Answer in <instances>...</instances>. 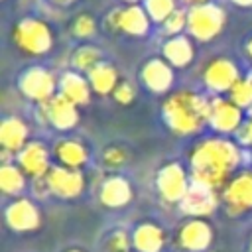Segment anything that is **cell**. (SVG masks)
<instances>
[{
	"instance_id": "obj_22",
	"label": "cell",
	"mask_w": 252,
	"mask_h": 252,
	"mask_svg": "<svg viewBox=\"0 0 252 252\" xmlns=\"http://www.w3.org/2000/svg\"><path fill=\"white\" fill-rule=\"evenodd\" d=\"M197 53L195 39L187 33L175 35V37H165L161 43V57L173 67V69H185L193 63Z\"/></svg>"
},
{
	"instance_id": "obj_10",
	"label": "cell",
	"mask_w": 252,
	"mask_h": 252,
	"mask_svg": "<svg viewBox=\"0 0 252 252\" xmlns=\"http://www.w3.org/2000/svg\"><path fill=\"white\" fill-rule=\"evenodd\" d=\"M220 203L228 217H242L252 211V169L236 171L220 191Z\"/></svg>"
},
{
	"instance_id": "obj_36",
	"label": "cell",
	"mask_w": 252,
	"mask_h": 252,
	"mask_svg": "<svg viewBox=\"0 0 252 252\" xmlns=\"http://www.w3.org/2000/svg\"><path fill=\"white\" fill-rule=\"evenodd\" d=\"M47 2H51L53 6H59V8H67V6H71L77 0H47Z\"/></svg>"
},
{
	"instance_id": "obj_11",
	"label": "cell",
	"mask_w": 252,
	"mask_h": 252,
	"mask_svg": "<svg viewBox=\"0 0 252 252\" xmlns=\"http://www.w3.org/2000/svg\"><path fill=\"white\" fill-rule=\"evenodd\" d=\"M246 120V110L236 106L228 96H211L209 128L217 136H234Z\"/></svg>"
},
{
	"instance_id": "obj_25",
	"label": "cell",
	"mask_w": 252,
	"mask_h": 252,
	"mask_svg": "<svg viewBox=\"0 0 252 252\" xmlns=\"http://www.w3.org/2000/svg\"><path fill=\"white\" fill-rule=\"evenodd\" d=\"M28 175L22 171V167L16 161H8L0 165V191L6 197H22V193L28 187Z\"/></svg>"
},
{
	"instance_id": "obj_6",
	"label": "cell",
	"mask_w": 252,
	"mask_h": 252,
	"mask_svg": "<svg viewBox=\"0 0 252 252\" xmlns=\"http://www.w3.org/2000/svg\"><path fill=\"white\" fill-rule=\"evenodd\" d=\"M102 26L108 33H124L130 37H146L152 20L142 4H122L106 12Z\"/></svg>"
},
{
	"instance_id": "obj_19",
	"label": "cell",
	"mask_w": 252,
	"mask_h": 252,
	"mask_svg": "<svg viewBox=\"0 0 252 252\" xmlns=\"http://www.w3.org/2000/svg\"><path fill=\"white\" fill-rule=\"evenodd\" d=\"M134 252H163L169 240L167 230L156 220H140L130 230Z\"/></svg>"
},
{
	"instance_id": "obj_35",
	"label": "cell",
	"mask_w": 252,
	"mask_h": 252,
	"mask_svg": "<svg viewBox=\"0 0 252 252\" xmlns=\"http://www.w3.org/2000/svg\"><path fill=\"white\" fill-rule=\"evenodd\" d=\"M244 55L252 61V35L246 39V43H244Z\"/></svg>"
},
{
	"instance_id": "obj_27",
	"label": "cell",
	"mask_w": 252,
	"mask_h": 252,
	"mask_svg": "<svg viewBox=\"0 0 252 252\" xmlns=\"http://www.w3.org/2000/svg\"><path fill=\"white\" fill-rule=\"evenodd\" d=\"M130 161V150L122 144H108L100 152V165L108 171H118Z\"/></svg>"
},
{
	"instance_id": "obj_32",
	"label": "cell",
	"mask_w": 252,
	"mask_h": 252,
	"mask_svg": "<svg viewBox=\"0 0 252 252\" xmlns=\"http://www.w3.org/2000/svg\"><path fill=\"white\" fill-rule=\"evenodd\" d=\"M187 32V8H177L163 24H161V33L165 37H175Z\"/></svg>"
},
{
	"instance_id": "obj_28",
	"label": "cell",
	"mask_w": 252,
	"mask_h": 252,
	"mask_svg": "<svg viewBox=\"0 0 252 252\" xmlns=\"http://www.w3.org/2000/svg\"><path fill=\"white\" fill-rule=\"evenodd\" d=\"M98 30V24H96V18L89 12H81L77 14L71 24H69V32L73 37L77 39H91Z\"/></svg>"
},
{
	"instance_id": "obj_3",
	"label": "cell",
	"mask_w": 252,
	"mask_h": 252,
	"mask_svg": "<svg viewBox=\"0 0 252 252\" xmlns=\"http://www.w3.org/2000/svg\"><path fill=\"white\" fill-rule=\"evenodd\" d=\"M10 37L18 51L32 55V57L47 55L55 45L53 28L43 18L32 16V14L22 16L14 22Z\"/></svg>"
},
{
	"instance_id": "obj_23",
	"label": "cell",
	"mask_w": 252,
	"mask_h": 252,
	"mask_svg": "<svg viewBox=\"0 0 252 252\" xmlns=\"http://www.w3.org/2000/svg\"><path fill=\"white\" fill-rule=\"evenodd\" d=\"M57 93L63 94L69 102H73L75 106H85L91 102V96L94 94L91 89V83L87 79V75L77 73L73 69H67L59 75V85H57Z\"/></svg>"
},
{
	"instance_id": "obj_8",
	"label": "cell",
	"mask_w": 252,
	"mask_h": 252,
	"mask_svg": "<svg viewBox=\"0 0 252 252\" xmlns=\"http://www.w3.org/2000/svg\"><path fill=\"white\" fill-rule=\"evenodd\" d=\"M215 242L209 219H183L173 232V246L179 252H207Z\"/></svg>"
},
{
	"instance_id": "obj_13",
	"label": "cell",
	"mask_w": 252,
	"mask_h": 252,
	"mask_svg": "<svg viewBox=\"0 0 252 252\" xmlns=\"http://www.w3.org/2000/svg\"><path fill=\"white\" fill-rule=\"evenodd\" d=\"M35 114H37V118L43 124L51 126L57 132H71L79 124V120H81L79 106H75L73 102H69L59 93L51 100H47L43 104H37Z\"/></svg>"
},
{
	"instance_id": "obj_31",
	"label": "cell",
	"mask_w": 252,
	"mask_h": 252,
	"mask_svg": "<svg viewBox=\"0 0 252 252\" xmlns=\"http://www.w3.org/2000/svg\"><path fill=\"white\" fill-rule=\"evenodd\" d=\"M228 98L242 110H248L252 106V81L248 77H240L228 91Z\"/></svg>"
},
{
	"instance_id": "obj_33",
	"label": "cell",
	"mask_w": 252,
	"mask_h": 252,
	"mask_svg": "<svg viewBox=\"0 0 252 252\" xmlns=\"http://www.w3.org/2000/svg\"><path fill=\"white\" fill-rule=\"evenodd\" d=\"M112 98H114L118 104H122V106L132 104L134 98H136V89H134V85H132L130 81H124V79H122V81L118 83V87L114 89Z\"/></svg>"
},
{
	"instance_id": "obj_41",
	"label": "cell",
	"mask_w": 252,
	"mask_h": 252,
	"mask_svg": "<svg viewBox=\"0 0 252 252\" xmlns=\"http://www.w3.org/2000/svg\"><path fill=\"white\" fill-rule=\"evenodd\" d=\"M248 252H252V232H250V236H248Z\"/></svg>"
},
{
	"instance_id": "obj_26",
	"label": "cell",
	"mask_w": 252,
	"mask_h": 252,
	"mask_svg": "<svg viewBox=\"0 0 252 252\" xmlns=\"http://www.w3.org/2000/svg\"><path fill=\"white\" fill-rule=\"evenodd\" d=\"M102 59V51L94 43H81L77 45L69 55V69L87 75L91 69H94Z\"/></svg>"
},
{
	"instance_id": "obj_37",
	"label": "cell",
	"mask_w": 252,
	"mask_h": 252,
	"mask_svg": "<svg viewBox=\"0 0 252 252\" xmlns=\"http://www.w3.org/2000/svg\"><path fill=\"white\" fill-rule=\"evenodd\" d=\"M183 2V6L185 8H191V6H199V4H207V2H211V0H181Z\"/></svg>"
},
{
	"instance_id": "obj_15",
	"label": "cell",
	"mask_w": 252,
	"mask_h": 252,
	"mask_svg": "<svg viewBox=\"0 0 252 252\" xmlns=\"http://www.w3.org/2000/svg\"><path fill=\"white\" fill-rule=\"evenodd\" d=\"M49 193L63 201L79 199L87 189V177L83 169H69L63 165H53L45 175Z\"/></svg>"
},
{
	"instance_id": "obj_29",
	"label": "cell",
	"mask_w": 252,
	"mask_h": 252,
	"mask_svg": "<svg viewBox=\"0 0 252 252\" xmlns=\"http://www.w3.org/2000/svg\"><path fill=\"white\" fill-rule=\"evenodd\" d=\"M142 6L148 12L152 24H159V26L179 8L177 0H144Z\"/></svg>"
},
{
	"instance_id": "obj_9",
	"label": "cell",
	"mask_w": 252,
	"mask_h": 252,
	"mask_svg": "<svg viewBox=\"0 0 252 252\" xmlns=\"http://www.w3.org/2000/svg\"><path fill=\"white\" fill-rule=\"evenodd\" d=\"M238 79H240L238 65L230 57H224V55H217L209 59L201 71V83L205 91L211 93V96H220L228 93Z\"/></svg>"
},
{
	"instance_id": "obj_34",
	"label": "cell",
	"mask_w": 252,
	"mask_h": 252,
	"mask_svg": "<svg viewBox=\"0 0 252 252\" xmlns=\"http://www.w3.org/2000/svg\"><path fill=\"white\" fill-rule=\"evenodd\" d=\"M32 193H33V197H37V199H45L47 195H51V193H49V187H47V179H45V177L33 179V181H32Z\"/></svg>"
},
{
	"instance_id": "obj_12",
	"label": "cell",
	"mask_w": 252,
	"mask_h": 252,
	"mask_svg": "<svg viewBox=\"0 0 252 252\" xmlns=\"http://www.w3.org/2000/svg\"><path fill=\"white\" fill-rule=\"evenodd\" d=\"M4 222L12 232H35L41 226V211L32 197L10 199L4 207Z\"/></svg>"
},
{
	"instance_id": "obj_7",
	"label": "cell",
	"mask_w": 252,
	"mask_h": 252,
	"mask_svg": "<svg viewBox=\"0 0 252 252\" xmlns=\"http://www.w3.org/2000/svg\"><path fill=\"white\" fill-rule=\"evenodd\" d=\"M57 85H59V77H55V73L43 65L26 67L16 79L18 93L35 104H43L51 100L57 94Z\"/></svg>"
},
{
	"instance_id": "obj_43",
	"label": "cell",
	"mask_w": 252,
	"mask_h": 252,
	"mask_svg": "<svg viewBox=\"0 0 252 252\" xmlns=\"http://www.w3.org/2000/svg\"><path fill=\"white\" fill-rule=\"evenodd\" d=\"M130 252H134V250H130Z\"/></svg>"
},
{
	"instance_id": "obj_16",
	"label": "cell",
	"mask_w": 252,
	"mask_h": 252,
	"mask_svg": "<svg viewBox=\"0 0 252 252\" xmlns=\"http://www.w3.org/2000/svg\"><path fill=\"white\" fill-rule=\"evenodd\" d=\"M220 193L215 189H209L205 185L191 183L187 195L179 203V211L185 215V219H209L217 213L220 207Z\"/></svg>"
},
{
	"instance_id": "obj_39",
	"label": "cell",
	"mask_w": 252,
	"mask_h": 252,
	"mask_svg": "<svg viewBox=\"0 0 252 252\" xmlns=\"http://www.w3.org/2000/svg\"><path fill=\"white\" fill-rule=\"evenodd\" d=\"M61 252H87V250H85V248H81V246H69V248L61 250Z\"/></svg>"
},
{
	"instance_id": "obj_30",
	"label": "cell",
	"mask_w": 252,
	"mask_h": 252,
	"mask_svg": "<svg viewBox=\"0 0 252 252\" xmlns=\"http://www.w3.org/2000/svg\"><path fill=\"white\" fill-rule=\"evenodd\" d=\"M104 252H130L132 250V236L126 228H114L106 234L102 242Z\"/></svg>"
},
{
	"instance_id": "obj_14",
	"label": "cell",
	"mask_w": 252,
	"mask_h": 252,
	"mask_svg": "<svg viewBox=\"0 0 252 252\" xmlns=\"http://www.w3.org/2000/svg\"><path fill=\"white\" fill-rule=\"evenodd\" d=\"M138 79H140V85L156 94V96H161V94H169L173 93V83H175V69L163 59V57H150L142 63L140 71H138Z\"/></svg>"
},
{
	"instance_id": "obj_1",
	"label": "cell",
	"mask_w": 252,
	"mask_h": 252,
	"mask_svg": "<svg viewBox=\"0 0 252 252\" xmlns=\"http://www.w3.org/2000/svg\"><path fill=\"white\" fill-rule=\"evenodd\" d=\"M242 148L228 136H207L197 140L187 152L191 183L222 191L230 177L240 171Z\"/></svg>"
},
{
	"instance_id": "obj_4",
	"label": "cell",
	"mask_w": 252,
	"mask_h": 252,
	"mask_svg": "<svg viewBox=\"0 0 252 252\" xmlns=\"http://www.w3.org/2000/svg\"><path fill=\"white\" fill-rule=\"evenodd\" d=\"M224 26L226 10L215 0L187 8V35L199 43H207L219 37L224 32Z\"/></svg>"
},
{
	"instance_id": "obj_20",
	"label": "cell",
	"mask_w": 252,
	"mask_h": 252,
	"mask_svg": "<svg viewBox=\"0 0 252 252\" xmlns=\"http://www.w3.org/2000/svg\"><path fill=\"white\" fill-rule=\"evenodd\" d=\"M53 159L57 165L69 167V169H83L91 161V148L81 138H59L51 146Z\"/></svg>"
},
{
	"instance_id": "obj_38",
	"label": "cell",
	"mask_w": 252,
	"mask_h": 252,
	"mask_svg": "<svg viewBox=\"0 0 252 252\" xmlns=\"http://www.w3.org/2000/svg\"><path fill=\"white\" fill-rule=\"evenodd\" d=\"M238 8H252V0H230Z\"/></svg>"
},
{
	"instance_id": "obj_17",
	"label": "cell",
	"mask_w": 252,
	"mask_h": 252,
	"mask_svg": "<svg viewBox=\"0 0 252 252\" xmlns=\"http://www.w3.org/2000/svg\"><path fill=\"white\" fill-rule=\"evenodd\" d=\"M51 158H53V152L45 142L30 140L26 144V148L16 156V163L33 181V179H41L49 173V169L53 167Z\"/></svg>"
},
{
	"instance_id": "obj_2",
	"label": "cell",
	"mask_w": 252,
	"mask_h": 252,
	"mask_svg": "<svg viewBox=\"0 0 252 252\" xmlns=\"http://www.w3.org/2000/svg\"><path fill=\"white\" fill-rule=\"evenodd\" d=\"M209 110L211 96H205L189 89L173 91L161 102L163 124L169 132L181 138L195 136L205 126H209Z\"/></svg>"
},
{
	"instance_id": "obj_21",
	"label": "cell",
	"mask_w": 252,
	"mask_h": 252,
	"mask_svg": "<svg viewBox=\"0 0 252 252\" xmlns=\"http://www.w3.org/2000/svg\"><path fill=\"white\" fill-rule=\"evenodd\" d=\"M30 142V124L18 114H6L0 120V146L2 152L18 156Z\"/></svg>"
},
{
	"instance_id": "obj_18",
	"label": "cell",
	"mask_w": 252,
	"mask_h": 252,
	"mask_svg": "<svg viewBox=\"0 0 252 252\" xmlns=\"http://www.w3.org/2000/svg\"><path fill=\"white\" fill-rule=\"evenodd\" d=\"M98 203L104 209H124L134 199V187L126 175L120 173H108L102 177L98 191H96Z\"/></svg>"
},
{
	"instance_id": "obj_40",
	"label": "cell",
	"mask_w": 252,
	"mask_h": 252,
	"mask_svg": "<svg viewBox=\"0 0 252 252\" xmlns=\"http://www.w3.org/2000/svg\"><path fill=\"white\" fill-rule=\"evenodd\" d=\"M122 4H140V2H144V0H120Z\"/></svg>"
},
{
	"instance_id": "obj_24",
	"label": "cell",
	"mask_w": 252,
	"mask_h": 252,
	"mask_svg": "<svg viewBox=\"0 0 252 252\" xmlns=\"http://www.w3.org/2000/svg\"><path fill=\"white\" fill-rule=\"evenodd\" d=\"M87 79H89L91 89L96 96H108V94L112 96L114 89L122 81L118 75V69L110 61H100L94 69H91L87 73Z\"/></svg>"
},
{
	"instance_id": "obj_42",
	"label": "cell",
	"mask_w": 252,
	"mask_h": 252,
	"mask_svg": "<svg viewBox=\"0 0 252 252\" xmlns=\"http://www.w3.org/2000/svg\"><path fill=\"white\" fill-rule=\"evenodd\" d=\"M248 79H250V81H252V69H250V73H248Z\"/></svg>"
},
{
	"instance_id": "obj_5",
	"label": "cell",
	"mask_w": 252,
	"mask_h": 252,
	"mask_svg": "<svg viewBox=\"0 0 252 252\" xmlns=\"http://www.w3.org/2000/svg\"><path fill=\"white\" fill-rule=\"evenodd\" d=\"M154 187H156L159 201H163L165 205H177L179 207V203L183 201V197L187 195V191L191 187L189 169L177 159L165 161L156 171Z\"/></svg>"
}]
</instances>
